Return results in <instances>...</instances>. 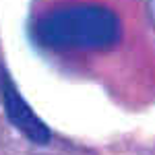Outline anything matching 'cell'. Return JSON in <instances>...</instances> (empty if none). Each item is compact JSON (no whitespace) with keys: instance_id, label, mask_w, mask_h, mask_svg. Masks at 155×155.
<instances>
[{"instance_id":"cell-1","label":"cell","mask_w":155,"mask_h":155,"mask_svg":"<svg viewBox=\"0 0 155 155\" xmlns=\"http://www.w3.org/2000/svg\"><path fill=\"white\" fill-rule=\"evenodd\" d=\"M122 37L118 15L99 4H72L46 12L33 25V39L52 52H99Z\"/></svg>"},{"instance_id":"cell-2","label":"cell","mask_w":155,"mask_h":155,"mask_svg":"<svg viewBox=\"0 0 155 155\" xmlns=\"http://www.w3.org/2000/svg\"><path fill=\"white\" fill-rule=\"evenodd\" d=\"M0 91H2V101H4V110H6V116L12 122V126L17 130H21L29 139L37 145H46L50 141V130L48 126L35 116V112L27 106L21 93L17 91V87L12 85V81L2 74V81H0Z\"/></svg>"},{"instance_id":"cell-3","label":"cell","mask_w":155,"mask_h":155,"mask_svg":"<svg viewBox=\"0 0 155 155\" xmlns=\"http://www.w3.org/2000/svg\"><path fill=\"white\" fill-rule=\"evenodd\" d=\"M153 2H155V0H153Z\"/></svg>"}]
</instances>
